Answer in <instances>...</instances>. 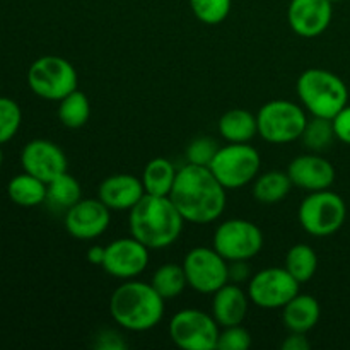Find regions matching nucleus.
I'll return each mask as SVG.
<instances>
[{"label":"nucleus","mask_w":350,"mask_h":350,"mask_svg":"<svg viewBox=\"0 0 350 350\" xmlns=\"http://www.w3.org/2000/svg\"><path fill=\"white\" fill-rule=\"evenodd\" d=\"M226 188L207 166L185 164L178 170L170 198L191 224H211L226 208Z\"/></svg>","instance_id":"1"},{"label":"nucleus","mask_w":350,"mask_h":350,"mask_svg":"<svg viewBox=\"0 0 350 350\" xmlns=\"http://www.w3.org/2000/svg\"><path fill=\"white\" fill-rule=\"evenodd\" d=\"M185 222L170 197L146 193L129 211L130 236L149 250H163L174 245L183 232Z\"/></svg>","instance_id":"2"},{"label":"nucleus","mask_w":350,"mask_h":350,"mask_svg":"<svg viewBox=\"0 0 350 350\" xmlns=\"http://www.w3.org/2000/svg\"><path fill=\"white\" fill-rule=\"evenodd\" d=\"M166 301L150 282L130 279L120 284L109 297V314L123 330L147 332L161 323Z\"/></svg>","instance_id":"3"},{"label":"nucleus","mask_w":350,"mask_h":350,"mask_svg":"<svg viewBox=\"0 0 350 350\" xmlns=\"http://www.w3.org/2000/svg\"><path fill=\"white\" fill-rule=\"evenodd\" d=\"M297 98L313 116L332 120L349 105V89L337 74L325 68H308L297 79Z\"/></svg>","instance_id":"4"},{"label":"nucleus","mask_w":350,"mask_h":350,"mask_svg":"<svg viewBox=\"0 0 350 350\" xmlns=\"http://www.w3.org/2000/svg\"><path fill=\"white\" fill-rule=\"evenodd\" d=\"M297 219L304 231L314 238H327L342 229L347 219V205L338 193L328 190L311 191L301 202Z\"/></svg>","instance_id":"5"},{"label":"nucleus","mask_w":350,"mask_h":350,"mask_svg":"<svg viewBox=\"0 0 350 350\" xmlns=\"http://www.w3.org/2000/svg\"><path fill=\"white\" fill-rule=\"evenodd\" d=\"M256 123L258 135L265 142L282 146L301 139L308 116L303 106L296 103L287 99H272L258 109Z\"/></svg>","instance_id":"6"},{"label":"nucleus","mask_w":350,"mask_h":350,"mask_svg":"<svg viewBox=\"0 0 350 350\" xmlns=\"http://www.w3.org/2000/svg\"><path fill=\"white\" fill-rule=\"evenodd\" d=\"M262 167V157L253 146L246 144H229L219 147L208 170L221 181L226 190H239L253 183Z\"/></svg>","instance_id":"7"},{"label":"nucleus","mask_w":350,"mask_h":350,"mask_svg":"<svg viewBox=\"0 0 350 350\" xmlns=\"http://www.w3.org/2000/svg\"><path fill=\"white\" fill-rule=\"evenodd\" d=\"M27 85L34 94L46 101H60L77 89V70L67 58L44 55L31 64Z\"/></svg>","instance_id":"8"},{"label":"nucleus","mask_w":350,"mask_h":350,"mask_svg":"<svg viewBox=\"0 0 350 350\" xmlns=\"http://www.w3.org/2000/svg\"><path fill=\"white\" fill-rule=\"evenodd\" d=\"M219 328L212 314L197 308H187L171 318L167 334L173 344L183 350H214L221 334Z\"/></svg>","instance_id":"9"},{"label":"nucleus","mask_w":350,"mask_h":350,"mask_svg":"<svg viewBox=\"0 0 350 350\" xmlns=\"http://www.w3.org/2000/svg\"><path fill=\"white\" fill-rule=\"evenodd\" d=\"M212 246L228 262H250L263 248V232L255 222L246 219H229L214 231Z\"/></svg>","instance_id":"10"},{"label":"nucleus","mask_w":350,"mask_h":350,"mask_svg":"<svg viewBox=\"0 0 350 350\" xmlns=\"http://www.w3.org/2000/svg\"><path fill=\"white\" fill-rule=\"evenodd\" d=\"M187 282L195 293L214 294L229 282V262L207 246L190 250L183 260Z\"/></svg>","instance_id":"11"},{"label":"nucleus","mask_w":350,"mask_h":350,"mask_svg":"<svg viewBox=\"0 0 350 350\" xmlns=\"http://www.w3.org/2000/svg\"><path fill=\"white\" fill-rule=\"evenodd\" d=\"M301 284L280 267H269L248 280V296L262 310H282L297 293Z\"/></svg>","instance_id":"12"},{"label":"nucleus","mask_w":350,"mask_h":350,"mask_svg":"<svg viewBox=\"0 0 350 350\" xmlns=\"http://www.w3.org/2000/svg\"><path fill=\"white\" fill-rule=\"evenodd\" d=\"M105 248V262L101 269L115 279H135L149 267L150 250L133 236L113 239Z\"/></svg>","instance_id":"13"},{"label":"nucleus","mask_w":350,"mask_h":350,"mask_svg":"<svg viewBox=\"0 0 350 350\" xmlns=\"http://www.w3.org/2000/svg\"><path fill=\"white\" fill-rule=\"evenodd\" d=\"M65 229L81 241H91L105 234L111 222V211L99 198H81L65 212Z\"/></svg>","instance_id":"14"},{"label":"nucleus","mask_w":350,"mask_h":350,"mask_svg":"<svg viewBox=\"0 0 350 350\" xmlns=\"http://www.w3.org/2000/svg\"><path fill=\"white\" fill-rule=\"evenodd\" d=\"M21 164L26 173L50 183L60 174L67 173L68 161L60 146L46 139H34L24 146Z\"/></svg>","instance_id":"15"},{"label":"nucleus","mask_w":350,"mask_h":350,"mask_svg":"<svg viewBox=\"0 0 350 350\" xmlns=\"http://www.w3.org/2000/svg\"><path fill=\"white\" fill-rule=\"evenodd\" d=\"M334 17L330 0H291L287 21L297 36L317 38L328 29Z\"/></svg>","instance_id":"16"},{"label":"nucleus","mask_w":350,"mask_h":350,"mask_svg":"<svg viewBox=\"0 0 350 350\" xmlns=\"http://www.w3.org/2000/svg\"><path fill=\"white\" fill-rule=\"evenodd\" d=\"M293 187L308 191L328 190L335 181V167L330 161L318 156L317 152L294 157L287 166Z\"/></svg>","instance_id":"17"},{"label":"nucleus","mask_w":350,"mask_h":350,"mask_svg":"<svg viewBox=\"0 0 350 350\" xmlns=\"http://www.w3.org/2000/svg\"><path fill=\"white\" fill-rule=\"evenodd\" d=\"M144 195L142 180L129 173L111 174L98 188V198L109 211H130Z\"/></svg>","instance_id":"18"},{"label":"nucleus","mask_w":350,"mask_h":350,"mask_svg":"<svg viewBox=\"0 0 350 350\" xmlns=\"http://www.w3.org/2000/svg\"><path fill=\"white\" fill-rule=\"evenodd\" d=\"M248 293L239 287V284L228 282L212 294V317L219 327H234L241 325L248 314L250 308Z\"/></svg>","instance_id":"19"},{"label":"nucleus","mask_w":350,"mask_h":350,"mask_svg":"<svg viewBox=\"0 0 350 350\" xmlns=\"http://www.w3.org/2000/svg\"><path fill=\"white\" fill-rule=\"evenodd\" d=\"M321 317L320 303L310 294L297 293L286 306L282 308L284 327L289 332L308 334L318 325Z\"/></svg>","instance_id":"20"},{"label":"nucleus","mask_w":350,"mask_h":350,"mask_svg":"<svg viewBox=\"0 0 350 350\" xmlns=\"http://www.w3.org/2000/svg\"><path fill=\"white\" fill-rule=\"evenodd\" d=\"M217 130L226 142L246 144L258 135L256 115L250 113L248 109H229L219 118Z\"/></svg>","instance_id":"21"},{"label":"nucleus","mask_w":350,"mask_h":350,"mask_svg":"<svg viewBox=\"0 0 350 350\" xmlns=\"http://www.w3.org/2000/svg\"><path fill=\"white\" fill-rule=\"evenodd\" d=\"M291 190H293V181L287 171L272 170L258 174L253 180L252 195L258 204L273 205L282 202L291 193Z\"/></svg>","instance_id":"22"},{"label":"nucleus","mask_w":350,"mask_h":350,"mask_svg":"<svg viewBox=\"0 0 350 350\" xmlns=\"http://www.w3.org/2000/svg\"><path fill=\"white\" fill-rule=\"evenodd\" d=\"M178 170L174 164L166 157H154L146 164L142 171L144 190L147 195H157V197H170L173 190L174 180H176Z\"/></svg>","instance_id":"23"},{"label":"nucleus","mask_w":350,"mask_h":350,"mask_svg":"<svg viewBox=\"0 0 350 350\" xmlns=\"http://www.w3.org/2000/svg\"><path fill=\"white\" fill-rule=\"evenodd\" d=\"M7 195L19 207H38L46 202V183L24 171L9 181Z\"/></svg>","instance_id":"24"},{"label":"nucleus","mask_w":350,"mask_h":350,"mask_svg":"<svg viewBox=\"0 0 350 350\" xmlns=\"http://www.w3.org/2000/svg\"><path fill=\"white\" fill-rule=\"evenodd\" d=\"M82 198L81 183L72 174L64 173L46 183V204L55 211L67 212Z\"/></svg>","instance_id":"25"},{"label":"nucleus","mask_w":350,"mask_h":350,"mask_svg":"<svg viewBox=\"0 0 350 350\" xmlns=\"http://www.w3.org/2000/svg\"><path fill=\"white\" fill-rule=\"evenodd\" d=\"M150 286L164 301L176 299L188 286L183 265L164 263V265L157 267L156 272L152 273V279H150Z\"/></svg>","instance_id":"26"},{"label":"nucleus","mask_w":350,"mask_h":350,"mask_svg":"<svg viewBox=\"0 0 350 350\" xmlns=\"http://www.w3.org/2000/svg\"><path fill=\"white\" fill-rule=\"evenodd\" d=\"M284 267L299 284L310 282L318 270V255L310 245L299 243V245L291 246Z\"/></svg>","instance_id":"27"},{"label":"nucleus","mask_w":350,"mask_h":350,"mask_svg":"<svg viewBox=\"0 0 350 350\" xmlns=\"http://www.w3.org/2000/svg\"><path fill=\"white\" fill-rule=\"evenodd\" d=\"M58 105V120L67 129H81L89 122L91 116V103H89L88 96L82 91L75 89L70 94L60 99Z\"/></svg>","instance_id":"28"},{"label":"nucleus","mask_w":350,"mask_h":350,"mask_svg":"<svg viewBox=\"0 0 350 350\" xmlns=\"http://www.w3.org/2000/svg\"><path fill=\"white\" fill-rule=\"evenodd\" d=\"M301 139L311 152H323L337 139L334 132V123L328 118L313 116V120H308Z\"/></svg>","instance_id":"29"},{"label":"nucleus","mask_w":350,"mask_h":350,"mask_svg":"<svg viewBox=\"0 0 350 350\" xmlns=\"http://www.w3.org/2000/svg\"><path fill=\"white\" fill-rule=\"evenodd\" d=\"M193 16L207 26L224 23L231 14L232 0H188Z\"/></svg>","instance_id":"30"},{"label":"nucleus","mask_w":350,"mask_h":350,"mask_svg":"<svg viewBox=\"0 0 350 350\" xmlns=\"http://www.w3.org/2000/svg\"><path fill=\"white\" fill-rule=\"evenodd\" d=\"M23 123V111L10 98H0V146L16 137Z\"/></svg>","instance_id":"31"},{"label":"nucleus","mask_w":350,"mask_h":350,"mask_svg":"<svg viewBox=\"0 0 350 350\" xmlns=\"http://www.w3.org/2000/svg\"><path fill=\"white\" fill-rule=\"evenodd\" d=\"M219 150L217 140L212 139L208 135L197 137L188 144L187 150H185V159L188 164H195V166H207L212 163L214 156Z\"/></svg>","instance_id":"32"},{"label":"nucleus","mask_w":350,"mask_h":350,"mask_svg":"<svg viewBox=\"0 0 350 350\" xmlns=\"http://www.w3.org/2000/svg\"><path fill=\"white\" fill-rule=\"evenodd\" d=\"M252 347V335L241 325L226 327L219 334L217 349L219 350H248Z\"/></svg>","instance_id":"33"},{"label":"nucleus","mask_w":350,"mask_h":350,"mask_svg":"<svg viewBox=\"0 0 350 350\" xmlns=\"http://www.w3.org/2000/svg\"><path fill=\"white\" fill-rule=\"evenodd\" d=\"M92 347L99 350H125L129 344L125 342L122 334L111 328H103V330L96 332L92 337Z\"/></svg>","instance_id":"34"},{"label":"nucleus","mask_w":350,"mask_h":350,"mask_svg":"<svg viewBox=\"0 0 350 350\" xmlns=\"http://www.w3.org/2000/svg\"><path fill=\"white\" fill-rule=\"evenodd\" d=\"M334 123V132L337 140L350 146V105L342 108L337 115L332 118Z\"/></svg>","instance_id":"35"},{"label":"nucleus","mask_w":350,"mask_h":350,"mask_svg":"<svg viewBox=\"0 0 350 350\" xmlns=\"http://www.w3.org/2000/svg\"><path fill=\"white\" fill-rule=\"evenodd\" d=\"M248 279H250V267L246 260L229 262V282L241 284Z\"/></svg>","instance_id":"36"},{"label":"nucleus","mask_w":350,"mask_h":350,"mask_svg":"<svg viewBox=\"0 0 350 350\" xmlns=\"http://www.w3.org/2000/svg\"><path fill=\"white\" fill-rule=\"evenodd\" d=\"M284 350H308L311 347L310 340H308L306 334H299V332H291L289 337L282 342L280 345Z\"/></svg>","instance_id":"37"},{"label":"nucleus","mask_w":350,"mask_h":350,"mask_svg":"<svg viewBox=\"0 0 350 350\" xmlns=\"http://www.w3.org/2000/svg\"><path fill=\"white\" fill-rule=\"evenodd\" d=\"M105 252L106 248H103V246H91V248L88 250L89 263L101 267L103 262H105Z\"/></svg>","instance_id":"38"},{"label":"nucleus","mask_w":350,"mask_h":350,"mask_svg":"<svg viewBox=\"0 0 350 350\" xmlns=\"http://www.w3.org/2000/svg\"><path fill=\"white\" fill-rule=\"evenodd\" d=\"M2 163H3V152H2V146H0V167H2Z\"/></svg>","instance_id":"39"},{"label":"nucleus","mask_w":350,"mask_h":350,"mask_svg":"<svg viewBox=\"0 0 350 350\" xmlns=\"http://www.w3.org/2000/svg\"><path fill=\"white\" fill-rule=\"evenodd\" d=\"M332 3H337V2H342V0H330Z\"/></svg>","instance_id":"40"}]
</instances>
